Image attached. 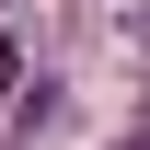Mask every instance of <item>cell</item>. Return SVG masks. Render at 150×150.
Segmentation results:
<instances>
[{"instance_id": "7a4b0ae2", "label": "cell", "mask_w": 150, "mask_h": 150, "mask_svg": "<svg viewBox=\"0 0 150 150\" xmlns=\"http://www.w3.org/2000/svg\"><path fill=\"white\" fill-rule=\"evenodd\" d=\"M115 150H150V127H139V139H115Z\"/></svg>"}, {"instance_id": "6da1fadb", "label": "cell", "mask_w": 150, "mask_h": 150, "mask_svg": "<svg viewBox=\"0 0 150 150\" xmlns=\"http://www.w3.org/2000/svg\"><path fill=\"white\" fill-rule=\"evenodd\" d=\"M12 81H23V58H12V46H0V104H12Z\"/></svg>"}]
</instances>
